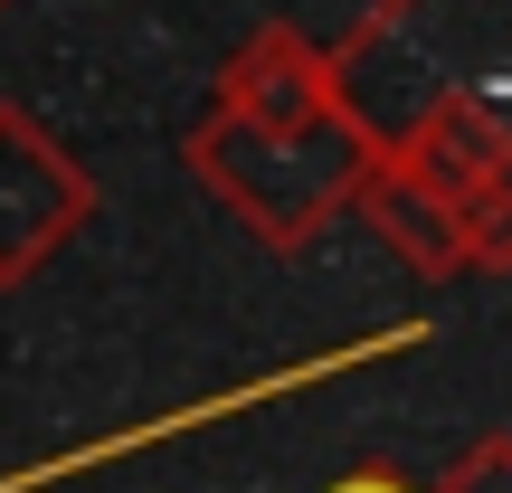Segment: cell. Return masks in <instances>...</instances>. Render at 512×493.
Instances as JSON below:
<instances>
[{
  "label": "cell",
  "instance_id": "obj_1",
  "mask_svg": "<svg viewBox=\"0 0 512 493\" xmlns=\"http://www.w3.org/2000/svg\"><path fill=\"white\" fill-rule=\"evenodd\" d=\"M512 0H370L332 57V105L389 162H418L456 200H512Z\"/></svg>",
  "mask_w": 512,
  "mask_h": 493
},
{
  "label": "cell",
  "instance_id": "obj_2",
  "mask_svg": "<svg viewBox=\"0 0 512 493\" xmlns=\"http://www.w3.org/2000/svg\"><path fill=\"white\" fill-rule=\"evenodd\" d=\"M361 162H370V143L342 124V114H332V124L275 133V124H238V114L209 105L200 124H190V181H200L256 247H285V256L313 247L351 209Z\"/></svg>",
  "mask_w": 512,
  "mask_h": 493
},
{
  "label": "cell",
  "instance_id": "obj_3",
  "mask_svg": "<svg viewBox=\"0 0 512 493\" xmlns=\"http://www.w3.org/2000/svg\"><path fill=\"white\" fill-rule=\"evenodd\" d=\"M342 219H361L418 285L494 275L512 256V200H456V190H437L418 162H389V152L361 162V190H351Z\"/></svg>",
  "mask_w": 512,
  "mask_h": 493
},
{
  "label": "cell",
  "instance_id": "obj_4",
  "mask_svg": "<svg viewBox=\"0 0 512 493\" xmlns=\"http://www.w3.org/2000/svg\"><path fill=\"white\" fill-rule=\"evenodd\" d=\"M95 219V171L76 143H57L29 105L0 95V294L57 266Z\"/></svg>",
  "mask_w": 512,
  "mask_h": 493
},
{
  "label": "cell",
  "instance_id": "obj_5",
  "mask_svg": "<svg viewBox=\"0 0 512 493\" xmlns=\"http://www.w3.org/2000/svg\"><path fill=\"white\" fill-rule=\"evenodd\" d=\"M209 105L238 114V124H275V133L332 124V114H342V105H332V57H323V38H304L294 19H266L247 48H228Z\"/></svg>",
  "mask_w": 512,
  "mask_h": 493
},
{
  "label": "cell",
  "instance_id": "obj_6",
  "mask_svg": "<svg viewBox=\"0 0 512 493\" xmlns=\"http://www.w3.org/2000/svg\"><path fill=\"white\" fill-rule=\"evenodd\" d=\"M418 493H512V437H475L437 484H418Z\"/></svg>",
  "mask_w": 512,
  "mask_h": 493
},
{
  "label": "cell",
  "instance_id": "obj_7",
  "mask_svg": "<svg viewBox=\"0 0 512 493\" xmlns=\"http://www.w3.org/2000/svg\"><path fill=\"white\" fill-rule=\"evenodd\" d=\"M323 493H418V484H408L399 465H351V475H342V484H323Z\"/></svg>",
  "mask_w": 512,
  "mask_h": 493
},
{
  "label": "cell",
  "instance_id": "obj_8",
  "mask_svg": "<svg viewBox=\"0 0 512 493\" xmlns=\"http://www.w3.org/2000/svg\"><path fill=\"white\" fill-rule=\"evenodd\" d=\"M0 10H10V0H0Z\"/></svg>",
  "mask_w": 512,
  "mask_h": 493
}]
</instances>
